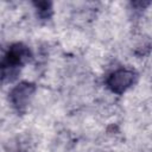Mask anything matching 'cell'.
Returning a JSON list of instances; mask_svg holds the SVG:
<instances>
[{
	"mask_svg": "<svg viewBox=\"0 0 152 152\" xmlns=\"http://www.w3.org/2000/svg\"><path fill=\"white\" fill-rule=\"evenodd\" d=\"M32 58V52L24 43H13L4 52L1 59L2 81L12 82L17 78L21 68H24Z\"/></svg>",
	"mask_w": 152,
	"mask_h": 152,
	"instance_id": "cell-1",
	"label": "cell"
},
{
	"mask_svg": "<svg viewBox=\"0 0 152 152\" xmlns=\"http://www.w3.org/2000/svg\"><path fill=\"white\" fill-rule=\"evenodd\" d=\"M138 80V72L127 66H120L107 74L104 78L106 87L116 95H122L131 89Z\"/></svg>",
	"mask_w": 152,
	"mask_h": 152,
	"instance_id": "cell-2",
	"label": "cell"
},
{
	"mask_svg": "<svg viewBox=\"0 0 152 152\" xmlns=\"http://www.w3.org/2000/svg\"><path fill=\"white\" fill-rule=\"evenodd\" d=\"M33 7L40 20H50L53 15V6L50 1H34Z\"/></svg>",
	"mask_w": 152,
	"mask_h": 152,
	"instance_id": "cell-4",
	"label": "cell"
},
{
	"mask_svg": "<svg viewBox=\"0 0 152 152\" xmlns=\"http://www.w3.org/2000/svg\"><path fill=\"white\" fill-rule=\"evenodd\" d=\"M36 90H37V87L32 82L21 81L19 83H17L8 91V101L11 103L12 108L17 113L24 114L27 110L28 106L31 104V102L34 97Z\"/></svg>",
	"mask_w": 152,
	"mask_h": 152,
	"instance_id": "cell-3",
	"label": "cell"
}]
</instances>
